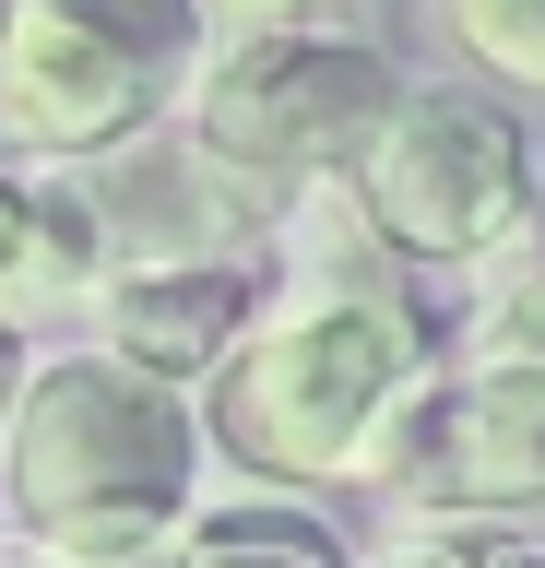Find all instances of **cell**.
I'll return each mask as SVG.
<instances>
[{
    "label": "cell",
    "instance_id": "10",
    "mask_svg": "<svg viewBox=\"0 0 545 568\" xmlns=\"http://www.w3.org/2000/svg\"><path fill=\"white\" fill-rule=\"evenodd\" d=\"M438 12H451V36L498 71L509 95L545 106V0H438Z\"/></svg>",
    "mask_w": 545,
    "mask_h": 568
},
{
    "label": "cell",
    "instance_id": "16",
    "mask_svg": "<svg viewBox=\"0 0 545 568\" xmlns=\"http://www.w3.org/2000/svg\"><path fill=\"white\" fill-rule=\"evenodd\" d=\"M0 568H60V557H37V545H0Z\"/></svg>",
    "mask_w": 545,
    "mask_h": 568
},
{
    "label": "cell",
    "instance_id": "8",
    "mask_svg": "<svg viewBox=\"0 0 545 568\" xmlns=\"http://www.w3.org/2000/svg\"><path fill=\"white\" fill-rule=\"evenodd\" d=\"M261 296L273 284H250V261H225V273H119V284H95V344L179 390V379H214L250 344Z\"/></svg>",
    "mask_w": 545,
    "mask_h": 568
},
{
    "label": "cell",
    "instance_id": "11",
    "mask_svg": "<svg viewBox=\"0 0 545 568\" xmlns=\"http://www.w3.org/2000/svg\"><path fill=\"white\" fill-rule=\"evenodd\" d=\"M367 568H545V545L534 532H498V521H415Z\"/></svg>",
    "mask_w": 545,
    "mask_h": 568
},
{
    "label": "cell",
    "instance_id": "14",
    "mask_svg": "<svg viewBox=\"0 0 545 568\" xmlns=\"http://www.w3.org/2000/svg\"><path fill=\"white\" fill-rule=\"evenodd\" d=\"M202 12H225L238 36H273V24H309V0H202Z\"/></svg>",
    "mask_w": 545,
    "mask_h": 568
},
{
    "label": "cell",
    "instance_id": "5",
    "mask_svg": "<svg viewBox=\"0 0 545 568\" xmlns=\"http://www.w3.org/2000/svg\"><path fill=\"white\" fill-rule=\"evenodd\" d=\"M367 213V237L392 248L403 273H451V261H486V248L522 237L534 213V154H522V119L463 83H427V95L392 106V131L367 142V166L344 178Z\"/></svg>",
    "mask_w": 545,
    "mask_h": 568
},
{
    "label": "cell",
    "instance_id": "6",
    "mask_svg": "<svg viewBox=\"0 0 545 568\" xmlns=\"http://www.w3.org/2000/svg\"><path fill=\"white\" fill-rule=\"evenodd\" d=\"M60 190H72L83 225H95L108 284L119 273H225V261H250V248L285 225V202H273L261 178H238L190 131H143V142H119L108 166H72Z\"/></svg>",
    "mask_w": 545,
    "mask_h": 568
},
{
    "label": "cell",
    "instance_id": "12",
    "mask_svg": "<svg viewBox=\"0 0 545 568\" xmlns=\"http://www.w3.org/2000/svg\"><path fill=\"white\" fill-rule=\"evenodd\" d=\"M179 568H344V557L321 532H296V521H202L179 545Z\"/></svg>",
    "mask_w": 545,
    "mask_h": 568
},
{
    "label": "cell",
    "instance_id": "3",
    "mask_svg": "<svg viewBox=\"0 0 545 568\" xmlns=\"http://www.w3.org/2000/svg\"><path fill=\"white\" fill-rule=\"evenodd\" d=\"M202 0H0V154L108 166L202 83Z\"/></svg>",
    "mask_w": 545,
    "mask_h": 568
},
{
    "label": "cell",
    "instance_id": "2",
    "mask_svg": "<svg viewBox=\"0 0 545 568\" xmlns=\"http://www.w3.org/2000/svg\"><path fill=\"white\" fill-rule=\"evenodd\" d=\"M202 497V415L190 390L143 379L131 355L72 344L24 379V415L0 438V509L60 568H143L190 532Z\"/></svg>",
    "mask_w": 545,
    "mask_h": 568
},
{
    "label": "cell",
    "instance_id": "15",
    "mask_svg": "<svg viewBox=\"0 0 545 568\" xmlns=\"http://www.w3.org/2000/svg\"><path fill=\"white\" fill-rule=\"evenodd\" d=\"M24 379H37V367H24V344L0 332V438H12V415H24Z\"/></svg>",
    "mask_w": 545,
    "mask_h": 568
},
{
    "label": "cell",
    "instance_id": "9",
    "mask_svg": "<svg viewBox=\"0 0 545 568\" xmlns=\"http://www.w3.org/2000/svg\"><path fill=\"white\" fill-rule=\"evenodd\" d=\"M95 284H108V261H95V225H83V202L0 166V332L24 344L37 320L95 308Z\"/></svg>",
    "mask_w": 545,
    "mask_h": 568
},
{
    "label": "cell",
    "instance_id": "7",
    "mask_svg": "<svg viewBox=\"0 0 545 568\" xmlns=\"http://www.w3.org/2000/svg\"><path fill=\"white\" fill-rule=\"evenodd\" d=\"M380 486H403L427 521H509L545 509V367L474 355L463 379H427L415 415L380 450Z\"/></svg>",
    "mask_w": 545,
    "mask_h": 568
},
{
    "label": "cell",
    "instance_id": "4",
    "mask_svg": "<svg viewBox=\"0 0 545 568\" xmlns=\"http://www.w3.org/2000/svg\"><path fill=\"white\" fill-rule=\"evenodd\" d=\"M392 106H403V71L380 48L321 36V24H273V36H225L202 60L179 131L202 154H225L238 178H261L273 202H296V190L356 178L367 142L392 131Z\"/></svg>",
    "mask_w": 545,
    "mask_h": 568
},
{
    "label": "cell",
    "instance_id": "13",
    "mask_svg": "<svg viewBox=\"0 0 545 568\" xmlns=\"http://www.w3.org/2000/svg\"><path fill=\"white\" fill-rule=\"evenodd\" d=\"M486 355H522V367H545V248H534V284L486 308Z\"/></svg>",
    "mask_w": 545,
    "mask_h": 568
},
{
    "label": "cell",
    "instance_id": "1",
    "mask_svg": "<svg viewBox=\"0 0 545 568\" xmlns=\"http://www.w3.org/2000/svg\"><path fill=\"white\" fill-rule=\"evenodd\" d=\"M273 248H285V284L261 296L250 344L202 379V438L250 486H356V474H380L392 426L427 390L438 320L415 273L367 237L344 178L296 190Z\"/></svg>",
    "mask_w": 545,
    "mask_h": 568
}]
</instances>
